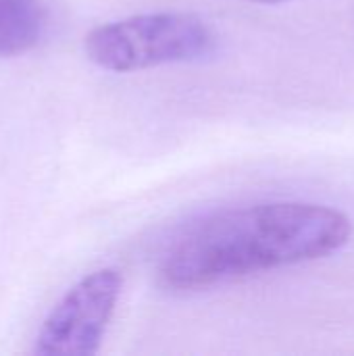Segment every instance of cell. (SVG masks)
<instances>
[{"label": "cell", "instance_id": "5b68a950", "mask_svg": "<svg viewBox=\"0 0 354 356\" xmlns=\"http://www.w3.org/2000/svg\"><path fill=\"white\" fill-rule=\"evenodd\" d=\"M248 2H259V4H282L286 0H248Z\"/></svg>", "mask_w": 354, "mask_h": 356}, {"label": "cell", "instance_id": "6da1fadb", "mask_svg": "<svg viewBox=\"0 0 354 356\" xmlns=\"http://www.w3.org/2000/svg\"><path fill=\"white\" fill-rule=\"evenodd\" d=\"M351 238V217L328 204L259 202L227 209L182 234L163 257L159 277L169 290H204L325 259Z\"/></svg>", "mask_w": 354, "mask_h": 356}, {"label": "cell", "instance_id": "277c9868", "mask_svg": "<svg viewBox=\"0 0 354 356\" xmlns=\"http://www.w3.org/2000/svg\"><path fill=\"white\" fill-rule=\"evenodd\" d=\"M46 27V0H0V58L33 50Z\"/></svg>", "mask_w": 354, "mask_h": 356}, {"label": "cell", "instance_id": "7a4b0ae2", "mask_svg": "<svg viewBox=\"0 0 354 356\" xmlns=\"http://www.w3.org/2000/svg\"><path fill=\"white\" fill-rule=\"evenodd\" d=\"M83 50L104 71L131 73L209 58L217 50V35L196 15L148 13L94 27Z\"/></svg>", "mask_w": 354, "mask_h": 356}, {"label": "cell", "instance_id": "3957f363", "mask_svg": "<svg viewBox=\"0 0 354 356\" xmlns=\"http://www.w3.org/2000/svg\"><path fill=\"white\" fill-rule=\"evenodd\" d=\"M121 290L123 275L115 267L81 277L40 325L33 355H96L115 317Z\"/></svg>", "mask_w": 354, "mask_h": 356}]
</instances>
